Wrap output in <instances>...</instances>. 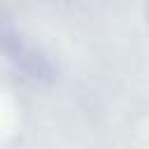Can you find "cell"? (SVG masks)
<instances>
[{
	"label": "cell",
	"mask_w": 149,
	"mask_h": 149,
	"mask_svg": "<svg viewBox=\"0 0 149 149\" xmlns=\"http://www.w3.org/2000/svg\"><path fill=\"white\" fill-rule=\"evenodd\" d=\"M0 42L5 44L7 58H12L21 70H26V72H30V74H35V77H40V74L47 70V61H44L42 56H37V54L30 49V44H26L23 37L16 35L14 30H9V33L2 30V33H0Z\"/></svg>",
	"instance_id": "cell-1"
}]
</instances>
